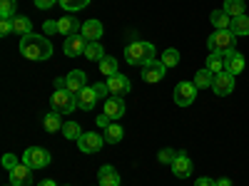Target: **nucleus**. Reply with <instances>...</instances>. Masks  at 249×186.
<instances>
[{"label": "nucleus", "instance_id": "nucleus-1", "mask_svg": "<svg viewBox=\"0 0 249 186\" xmlns=\"http://www.w3.org/2000/svg\"><path fill=\"white\" fill-rule=\"evenodd\" d=\"M20 55L28 57V60H37V62H43L53 55V45H50V40L43 37V35H25L23 40H20Z\"/></svg>", "mask_w": 249, "mask_h": 186}, {"label": "nucleus", "instance_id": "nucleus-2", "mask_svg": "<svg viewBox=\"0 0 249 186\" xmlns=\"http://www.w3.org/2000/svg\"><path fill=\"white\" fill-rule=\"evenodd\" d=\"M124 60L132 67H144L147 62L155 60V45L152 43H142V40H135L124 47Z\"/></svg>", "mask_w": 249, "mask_h": 186}, {"label": "nucleus", "instance_id": "nucleus-3", "mask_svg": "<svg viewBox=\"0 0 249 186\" xmlns=\"http://www.w3.org/2000/svg\"><path fill=\"white\" fill-rule=\"evenodd\" d=\"M207 47L210 52H232L237 50V35L232 30H214L207 37Z\"/></svg>", "mask_w": 249, "mask_h": 186}, {"label": "nucleus", "instance_id": "nucleus-4", "mask_svg": "<svg viewBox=\"0 0 249 186\" xmlns=\"http://www.w3.org/2000/svg\"><path fill=\"white\" fill-rule=\"evenodd\" d=\"M50 105L57 114H70L77 107V94H72L70 90H55V94L50 97Z\"/></svg>", "mask_w": 249, "mask_h": 186}, {"label": "nucleus", "instance_id": "nucleus-5", "mask_svg": "<svg viewBox=\"0 0 249 186\" xmlns=\"http://www.w3.org/2000/svg\"><path fill=\"white\" fill-rule=\"evenodd\" d=\"M23 164H28L33 171H35V169H45L48 164H50V152L43 149V147H30V149H25V154H23Z\"/></svg>", "mask_w": 249, "mask_h": 186}, {"label": "nucleus", "instance_id": "nucleus-6", "mask_svg": "<svg viewBox=\"0 0 249 186\" xmlns=\"http://www.w3.org/2000/svg\"><path fill=\"white\" fill-rule=\"evenodd\" d=\"M102 144H105V137L97 134V132H82V137L77 139V149L82 154H97L102 149Z\"/></svg>", "mask_w": 249, "mask_h": 186}, {"label": "nucleus", "instance_id": "nucleus-7", "mask_svg": "<svg viewBox=\"0 0 249 186\" xmlns=\"http://www.w3.org/2000/svg\"><path fill=\"white\" fill-rule=\"evenodd\" d=\"M197 87H195V82H179V85L175 87V105L177 107H190L195 97H197Z\"/></svg>", "mask_w": 249, "mask_h": 186}, {"label": "nucleus", "instance_id": "nucleus-8", "mask_svg": "<svg viewBox=\"0 0 249 186\" xmlns=\"http://www.w3.org/2000/svg\"><path fill=\"white\" fill-rule=\"evenodd\" d=\"M164 72H167L164 62L155 57L152 62H147V65L142 67V79L147 82V85H155V82H162V79H164Z\"/></svg>", "mask_w": 249, "mask_h": 186}, {"label": "nucleus", "instance_id": "nucleus-9", "mask_svg": "<svg viewBox=\"0 0 249 186\" xmlns=\"http://www.w3.org/2000/svg\"><path fill=\"white\" fill-rule=\"evenodd\" d=\"M8 174H10V184L13 186H30L33 184V169L28 167V164H23V161H20L15 169H10Z\"/></svg>", "mask_w": 249, "mask_h": 186}, {"label": "nucleus", "instance_id": "nucleus-10", "mask_svg": "<svg viewBox=\"0 0 249 186\" xmlns=\"http://www.w3.org/2000/svg\"><path fill=\"white\" fill-rule=\"evenodd\" d=\"M212 90H214V94H219V97L232 94V92H234V75H230V72H219V75H214V85H212Z\"/></svg>", "mask_w": 249, "mask_h": 186}, {"label": "nucleus", "instance_id": "nucleus-11", "mask_svg": "<svg viewBox=\"0 0 249 186\" xmlns=\"http://www.w3.org/2000/svg\"><path fill=\"white\" fill-rule=\"evenodd\" d=\"M172 174L177 179H187V176L192 174V159H190V154H187V152H177V156L172 161Z\"/></svg>", "mask_w": 249, "mask_h": 186}, {"label": "nucleus", "instance_id": "nucleus-12", "mask_svg": "<svg viewBox=\"0 0 249 186\" xmlns=\"http://www.w3.org/2000/svg\"><path fill=\"white\" fill-rule=\"evenodd\" d=\"M85 47H88V40L82 37L80 32H77V35H70V37H65V45H62V50H65V55H68V57L85 55Z\"/></svg>", "mask_w": 249, "mask_h": 186}, {"label": "nucleus", "instance_id": "nucleus-13", "mask_svg": "<svg viewBox=\"0 0 249 186\" xmlns=\"http://www.w3.org/2000/svg\"><path fill=\"white\" fill-rule=\"evenodd\" d=\"M107 87H110V94H115V97H124V94H130V79L124 77V75H112V77H107Z\"/></svg>", "mask_w": 249, "mask_h": 186}, {"label": "nucleus", "instance_id": "nucleus-14", "mask_svg": "<svg viewBox=\"0 0 249 186\" xmlns=\"http://www.w3.org/2000/svg\"><path fill=\"white\" fill-rule=\"evenodd\" d=\"M102 23L100 20H85L82 23V30H80V35L88 40V43H100V37H102Z\"/></svg>", "mask_w": 249, "mask_h": 186}, {"label": "nucleus", "instance_id": "nucleus-15", "mask_svg": "<svg viewBox=\"0 0 249 186\" xmlns=\"http://www.w3.org/2000/svg\"><path fill=\"white\" fill-rule=\"evenodd\" d=\"M65 85H68V90L72 92V94H77V92H82L88 87V75L82 72V70H72V72H68V77H65Z\"/></svg>", "mask_w": 249, "mask_h": 186}, {"label": "nucleus", "instance_id": "nucleus-16", "mask_svg": "<svg viewBox=\"0 0 249 186\" xmlns=\"http://www.w3.org/2000/svg\"><path fill=\"white\" fill-rule=\"evenodd\" d=\"M100 102V97H97V92H95V87H85L82 92H77V109H85V112H92L95 109V105Z\"/></svg>", "mask_w": 249, "mask_h": 186}, {"label": "nucleus", "instance_id": "nucleus-17", "mask_svg": "<svg viewBox=\"0 0 249 186\" xmlns=\"http://www.w3.org/2000/svg\"><path fill=\"white\" fill-rule=\"evenodd\" d=\"M80 30H82V25L77 23L75 15H62V17L57 20V32H60V35L70 37V35H77Z\"/></svg>", "mask_w": 249, "mask_h": 186}, {"label": "nucleus", "instance_id": "nucleus-18", "mask_svg": "<svg viewBox=\"0 0 249 186\" xmlns=\"http://www.w3.org/2000/svg\"><path fill=\"white\" fill-rule=\"evenodd\" d=\"M244 70V55L232 50V52H227L224 55V72H230V75H239Z\"/></svg>", "mask_w": 249, "mask_h": 186}, {"label": "nucleus", "instance_id": "nucleus-19", "mask_svg": "<svg viewBox=\"0 0 249 186\" xmlns=\"http://www.w3.org/2000/svg\"><path fill=\"white\" fill-rule=\"evenodd\" d=\"M105 114H107L112 122H117V119L124 114V99H122V97L110 94V97L105 99Z\"/></svg>", "mask_w": 249, "mask_h": 186}, {"label": "nucleus", "instance_id": "nucleus-20", "mask_svg": "<svg viewBox=\"0 0 249 186\" xmlns=\"http://www.w3.org/2000/svg\"><path fill=\"white\" fill-rule=\"evenodd\" d=\"M97 181H100V186H120V174H117L115 167L105 164V167L97 171Z\"/></svg>", "mask_w": 249, "mask_h": 186}, {"label": "nucleus", "instance_id": "nucleus-21", "mask_svg": "<svg viewBox=\"0 0 249 186\" xmlns=\"http://www.w3.org/2000/svg\"><path fill=\"white\" fill-rule=\"evenodd\" d=\"M212 85H214V75L210 72V70H199V72H195V87L197 90H212Z\"/></svg>", "mask_w": 249, "mask_h": 186}, {"label": "nucleus", "instance_id": "nucleus-22", "mask_svg": "<svg viewBox=\"0 0 249 186\" xmlns=\"http://www.w3.org/2000/svg\"><path fill=\"white\" fill-rule=\"evenodd\" d=\"M13 32L25 37V35H33L35 30H33V23H30L28 17H23V15H15V17H13Z\"/></svg>", "mask_w": 249, "mask_h": 186}, {"label": "nucleus", "instance_id": "nucleus-23", "mask_svg": "<svg viewBox=\"0 0 249 186\" xmlns=\"http://www.w3.org/2000/svg\"><path fill=\"white\" fill-rule=\"evenodd\" d=\"M210 20H212V25H214V30H230V28H232V17L227 15L224 10H212Z\"/></svg>", "mask_w": 249, "mask_h": 186}, {"label": "nucleus", "instance_id": "nucleus-24", "mask_svg": "<svg viewBox=\"0 0 249 186\" xmlns=\"http://www.w3.org/2000/svg\"><path fill=\"white\" fill-rule=\"evenodd\" d=\"M224 55L227 52H212V55H207V70H210L212 75L224 72Z\"/></svg>", "mask_w": 249, "mask_h": 186}, {"label": "nucleus", "instance_id": "nucleus-25", "mask_svg": "<svg viewBox=\"0 0 249 186\" xmlns=\"http://www.w3.org/2000/svg\"><path fill=\"white\" fill-rule=\"evenodd\" d=\"M82 57H88L90 62H102L107 55H105V47H102L100 43H88V47H85V55Z\"/></svg>", "mask_w": 249, "mask_h": 186}, {"label": "nucleus", "instance_id": "nucleus-26", "mask_svg": "<svg viewBox=\"0 0 249 186\" xmlns=\"http://www.w3.org/2000/svg\"><path fill=\"white\" fill-rule=\"evenodd\" d=\"M227 15H230L232 20L234 17H239V15H244V10H247V5H244V0H224V8H222Z\"/></svg>", "mask_w": 249, "mask_h": 186}, {"label": "nucleus", "instance_id": "nucleus-27", "mask_svg": "<svg viewBox=\"0 0 249 186\" xmlns=\"http://www.w3.org/2000/svg\"><path fill=\"white\" fill-rule=\"evenodd\" d=\"M43 127L50 132V134H55V132H62V119H60V114L53 109L50 114H45V119H43Z\"/></svg>", "mask_w": 249, "mask_h": 186}, {"label": "nucleus", "instance_id": "nucleus-28", "mask_svg": "<svg viewBox=\"0 0 249 186\" xmlns=\"http://www.w3.org/2000/svg\"><path fill=\"white\" fill-rule=\"evenodd\" d=\"M122 137H124V129L120 127L117 122H112L110 127L105 129V141L107 144H117V141H122Z\"/></svg>", "mask_w": 249, "mask_h": 186}, {"label": "nucleus", "instance_id": "nucleus-29", "mask_svg": "<svg viewBox=\"0 0 249 186\" xmlns=\"http://www.w3.org/2000/svg\"><path fill=\"white\" fill-rule=\"evenodd\" d=\"M230 30H232L237 37H239V35H249V15H239V17H234Z\"/></svg>", "mask_w": 249, "mask_h": 186}, {"label": "nucleus", "instance_id": "nucleus-30", "mask_svg": "<svg viewBox=\"0 0 249 186\" xmlns=\"http://www.w3.org/2000/svg\"><path fill=\"white\" fill-rule=\"evenodd\" d=\"M62 134H65V139H70V141H77L82 137V129H80L77 122H65L62 124Z\"/></svg>", "mask_w": 249, "mask_h": 186}, {"label": "nucleus", "instance_id": "nucleus-31", "mask_svg": "<svg viewBox=\"0 0 249 186\" xmlns=\"http://www.w3.org/2000/svg\"><path fill=\"white\" fill-rule=\"evenodd\" d=\"M100 72L105 75V77H112V75H117V60L107 55L105 60L100 62Z\"/></svg>", "mask_w": 249, "mask_h": 186}, {"label": "nucleus", "instance_id": "nucleus-32", "mask_svg": "<svg viewBox=\"0 0 249 186\" xmlns=\"http://www.w3.org/2000/svg\"><path fill=\"white\" fill-rule=\"evenodd\" d=\"M18 0H0V17H15Z\"/></svg>", "mask_w": 249, "mask_h": 186}, {"label": "nucleus", "instance_id": "nucleus-33", "mask_svg": "<svg viewBox=\"0 0 249 186\" xmlns=\"http://www.w3.org/2000/svg\"><path fill=\"white\" fill-rule=\"evenodd\" d=\"M88 3H90V0H60V5L65 8L68 13H77L82 8H88Z\"/></svg>", "mask_w": 249, "mask_h": 186}, {"label": "nucleus", "instance_id": "nucleus-34", "mask_svg": "<svg viewBox=\"0 0 249 186\" xmlns=\"http://www.w3.org/2000/svg\"><path fill=\"white\" fill-rule=\"evenodd\" d=\"M160 60L164 62V67H175L177 62H179V52H177L175 47H170V50H164V52H162Z\"/></svg>", "mask_w": 249, "mask_h": 186}, {"label": "nucleus", "instance_id": "nucleus-35", "mask_svg": "<svg viewBox=\"0 0 249 186\" xmlns=\"http://www.w3.org/2000/svg\"><path fill=\"white\" fill-rule=\"evenodd\" d=\"M13 32V17H0V35H10Z\"/></svg>", "mask_w": 249, "mask_h": 186}, {"label": "nucleus", "instance_id": "nucleus-36", "mask_svg": "<svg viewBox=\"0 0 249 186\" xmlns=\"http://www.w3.org/2000/svg\"><path fill=\"white\" fill-rule=\"evenodd\" d=\"M95 92H97V97L100 99H107V94H110V87H107V82H95Z\"/></svg>", "mask_w": 249, "mask_h": 186}, {"label": "nucleus", "instance_id": "nucleus-37", "mask_svg": "<svg viewBox=\"0 0 249 186\" xmlns=\"http://www.w3.org/2000/svg\"><path fill=\"white\" fill-rule=\"evenodd\" d=\"M18 164H20V159H18L15 154H5V156H3V167H5L8 171H10V169H15Z\"/></svg>", "mask_w": 249, "mask_h": 186}, {"label": "nucleus", "instance_id": "nucleus-38", "mask_svg": "<svg viewBox=\"0 0 249 186\" xmlns=\"http://www.w3.org/2000/svg\"><path fill=\"white\" fill-rule=\"evenodd\" d=\"M175 156H177V154H175V152H172V149H162V152H160V156H157V159H160V161H162V164H172V161H175Z\"/></svg>", "mask_w": 249, "mask_h": 186}, {"label": "nucleus", "instance_id": "nucleus-39", "mask_svg": "<svg viewBox=\"0 0 249 186\" xmlns=\"http://www.w3.org/2000/svg\"><path fill=\"white\" fill-rule=\"evenodd\" d=\"M35 3V8H40V10H48V8H53L55 3H60V0H33Z\"/></svg>", "mask_w": 249, "mask_h": 186}, {"label": "nucleus", "instance_id": "nucleus-40", "mask_svg": "<svg viewBox=\"0 0 249 186\" xmlns=\"http://www.w3.org/2000/svg\"><path fill=\"white\" fill-rule=\"evenodd\" d=\"M110 124H112V119H110V117H107L105 112H102V114L97 117V127H100V129H107Z\"/></svg>", "mask_w": 249, "mask_h": 186}, {"label": "nucleus", "instance_id": "nucleus-41", "mask_svg": "<svg viewBox=\"0 0 249 186\" xmlns=\"http://www.w3.org/2000/svg\"><path fill=\"white\" fill-rule=\"evenodd\" d=\"M195 186H217V181H214V179L202 176V179H197V184H195Z\"/></svg>", "mask_w": 249, "mask_h": 186}, {"label": "nucleus", "instance_id": "nucleus-42", "mask_svg": "<svg viewBox=\"0 0 249 186\" xmlns=\"http://www.w3.org/2000/svg\"><path fill=\"white\" fill-rule=\"evenodd\" d=\"M55 90H68V85H65V77H55Z\"/></svg>", "mask_w": 249, "mask_h": 186}, {"label": "nucleus", "instance_id": "nucleus-43", "mask_svg": "<svg viewBox=\"0 0 249 186\" xmlns=\"http://www.w3.org/2000/svg\"><path fill=\"white\" fill-rule=\"evenodd\" d=\"M45 32H57V23H45Z\"/></svg>", "mask_w": 249, "mask_h": 186}, {"label": "nucleus", "instance_id": "nucleus-44", "mask_svg": "<svg viewBox=\"0 0 249 186\" xmlns=\"http://www.w3.org/2000/svg\"><path fill=\"white\" fill-rule=\"evenodd\" d=\"M37 186H57V184H55V181H53V179H43V181H40V184H37Z\"/></svg>", "mask_w": 249, "mask_h": 186}, {"label": "nucleus", "instance_id": "nucleus-45", "mask_svg": "<svg viewBox=\"0 0 249 186\" xmlns=\"http://www.w3.org/2000/svg\"><path fill=\"white\" fill-rule=\"evenodd\" d=\"M217 186H232L230 179H217Z\"/></svg>", "mask_w": 249, "mask_h": 186}, {"label": "nucleus", "instance_id": "nucleus-46", "mask_svg": "<svg viewBox=\"0 0 249 186\" xmlns=\"http://www.w3.org/2000/svg\"><path fill=\"white\" fill-rule=\"evenodd\" d=\"M10 186H13V184H10Z\"/></svg>", "mask_w": 249, "mask_h": 186}, {"label": "nucleus", "instance_id": "nucleus-47", "mask_svg": "<svg viewBox=\"0 0 249 186\" xmlns=\"http://www.w3.org/2000/svg\"><path fill=\"white\" fill-rule=\"evenodd\" d=\"M97 186H100V184H97Z\"/></svg>", "mask_w": 249, "mask_h": 186}]
</instances>
